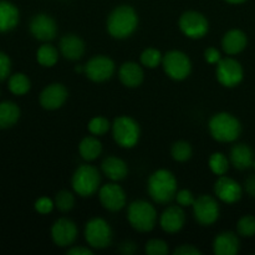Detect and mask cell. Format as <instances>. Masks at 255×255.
I'll use <instances>...</instances> for the list:
<instances>
[{"label": "cell", "instance_id": "cell-1", "mask_svg": "<svg viewBox=\"0 0 255 255\" xmlns=\"http://www.w3.org/2000/svg\"><path fill=\"white\" fill-rule=\"evenodd\" d=\"M138 26V15L129 5H120L110 12L106 21L109 34L114 39L124 40L133 35Z\"/></svg>", "mask_w": 255, "mask_h": 255}, {"label": "cell", "instance_id": "cell-2", "mask_svg": "<svg viewBox=\"0 0 255 255\" xmlns=\"http://www.w3.org/2000/svg\"><path fill=\"white\" fill-rule=\"evenodd\" d=\"M147 192L158 204H168L176 198L178 182L176 176L168 169H157L147 181Z\"/></svg>", "mask_w": 255, "mask_h": 255}, {"label": "cell", "instance_id": "cell-3", "mask_svg": "<svg viewBox=\"0 0 255 255\" xmlns=\"http://www.w3.org/2000/svg\"><path fill=\"white\" fill-rule=\"evenodd\" d=\"M211 136L222 143H229L239 138L242 133L241 121L228 112H219L212 116L208 122Z\"/></svg>", "mask_w": 255, "mask_h": 255}, {"label": "cell", "instance_id": "cell-4", "mask_svg": "<svg viewBox=\"0 0 255 255\" xmlns=\"http://www.w3.org/2000/svg\"><path fill=\"white\" fill-rule=\"evenodd\" d=\"M127 221L134 231L139 233H148L156 227L157 211L149 202L138 199L128 206Z\"/></svg>", "mask_w": 255, "mask_h": 255}, {"label": "cell", "instance_id": "cell-5", "mask_svg": "<svg viewBox=\"0 0 255 255\" xmlns=\"http://www.w3.org/2000/svg\"><path fill=\"white\" fill-rule=\"evenodd\" d=\"M101 177L96 167L91 164H81L75 169L71 178L72 189L82 198L92 197L99 192Z\"/></svg>", "mask_w": 255, "mask_h": 255}, {"label": "cell", "instance_id": "cell-6", "mask_svg": "<svg viewBox=\"0 0 255 255\" xmlns=\"http://www.w3.org/2000/svg\"><path fill=\"white\" fill-rule=\"evenodd\" d=\"M115 142L122 148H133L139 141L141 128L138 122L129 116H119L111 126Z\"/></svg>", "mask_w": 255, "mask_h": 255}, {"label": "cell", "instance_id": "cell-7", "mask_svg": "<svg viewBox=\"0 0 255 255\" xmlns=\"http://www.w3.org/2000/svg\"><path fill=\"white\" fill-rule=\"evenodd\" d=\"M162 67L164 74L174 81H183L191 75L192 61L187 54L179 50H171L163 55Z\"/></svg>", "mask_w": 255, "mask_h": 255}, {"label": "cell", "instance_id": "cell-8", "mask_svg": "<svg viewBox=\"0 0 255 255\" xmlns=\"http://www.w3.org/2000/svg\"><path fill=\"white\" fill-rule=\"evenodd\" d=\"M85 239L90 248L105 249L111 246L114 232L111 226L102 218H92L85 226Z\"/></svg>", "mask_w": 255, "mask_h": 255}, {"label": "cell", "instance_id": "cell-9", "mask_svg": "<svg viewBox=\"0 0 255 255\" xmlns=\"http://www.w3.org/2000/svg\"><path fill=\"white\" fill-rule=\"evenodd\" d=\"M179 30L189 39H202L209 31V22L202 12L189 10L183 12L178 21Z\"/></svg>", "mask_w": 255, "mask_h": 255}, {"label": "cell", "instance_id": "cell-10", "mask_svg": "<svg viewBox=\"0 0 255 255\" xmlns=\"http://www.w3.org/2000/svg\"><path fill=\"white\" fill-rule=\"evenodd\" d=\"M192 208L194 219L203 227H209L216 223L221 214V208L217 199L208 194H202L196 198Z\"/></svg>", "mask_w": 255, "mask_h": 255}, {"label": "cell", "instance_id": "cell-11", "mask_svg": "<svg viewBox=\"0 0 255 255\" xmlns=\"http://www.w3.org/2000/svg\"><path fill=\"white\" fill-rule=\"evenodd\" d=\"M216 77L219 84L228 89L238 86L244 77V70L241 62L233 57L222 59L217 64Z\"/></svg>", "mask_w": 255, "mask_h": 255}, {"label": "cell", "instance_id": "cell-12", "mask_svg": "<svg viewBox=\"0 0 255 255\" xmlns=\"http://www.w3.org/2000/svg\"><path fill=\"white\" fill-rule=\"evenodd\" d=\"M116 71V65L106 55L92 56L85 65V75L94 82H105L111 79Z\"/></svg>", "mask_w": 255, "mask_h": 255}, {"label": "cell", "instance_id": "cell-13", "mask_svg": "<svg viewBox=\"0 0 255 255\" xmlns=\"http://www.w3.org/2000/svg\"><path fill=\"white\" fill-rule=\"evenodd\" d=\"M77 226L69 218H59L51 227V239L55 246L67 248L72 246L77 238Z\"/></svg>", "mask_w": 255, "mask_h": 255}, {"label": "cell", "instance_id": "cell-14", "mask_svg": "<svg viewBox=\"0 0 255 255\" xmlns=\"http://www.w3.org/2000/svg\"><path fill=\"white\" fill-rule=\"evenodd\" d=\"M69 91L66 86L59 82H54L45 87L39 96L40 106L47 111H55V110L61 109L67 101Z\"/></svg>", "mask_w": 255, "mask_h": 255}, {"label": "cell", "instance_id": "cell-15", "mask_svg": "<svg viewBox=\"0 0 255 255\" xmlns=\"http://www.w3.org/2000/svg\"><path fill=\"white\" fill-rule=\"evenodd\" d=\"M29 30L34 39L42 42H49L56 37L57 24L50 15L36 14L30 21Z\"/></svg>", "mask_w": 255, "mask_h": 255}, {"label": "cell", "instance_id": "cell-16", "mask_svg": "<svg viewBox=\"0 0 255 255\" xmlns=\"http://www.w3.org/2000/svg\"><path fill=\"white\" fill-rule=\"evenodd\" d=\"M102 207L110 212H119L126 206L127 197L124 188L117 183H107L99 189Z\"/></svg>", "mask_w": 255, "mask_h": 255}, {"label": "cell", "instance_id": "cell-17", "mask_svg": "<svg viewBox=\"0 0 255 255\" xmlns=\"http://www.w3.org/2000/svg\"><path fill=\"white\" fill-rule=\"evenodd\" d=\"M214 194L223 203L233 204L241 201L243 196V188L238 182L224 174L219 176L214 183Z\"/></svg>", "mask_w": 255, "mask_h": 255}, {"label": "cell", "instance_id": "cell-18", "mask_svg": "<svg viewBox=\"0 0 255 255\" xmlns=\"http://www.w3.org/2000/svg\"><path fill=\"white\" fill-rule=\"evenodd\" d=\"M186 224V213L183 207L169 206L159 217V226L162 231L168 234H176L183 229Z\"/></svg>", "mask_w": 255, "mask_h": 255}, {"label": "cell", "instance_id": "cell-19", "mask_svg": "<svg viewBox=\"0 0 255 255\" xmlns=\"http://www.w3.org/2000/svg\"><path fill=\"white\" fill-rule=\"evenodd\" d=\"M60 54L70 61H77L81 59L86 51L85 42L79 35L66 34L60 39Z\"/></svg>", "mask_w": 255, "mask_h": 255}, {"label": "cell", "instance_id": "cell-20", "mask_svg": "<svg viewBox=\"0 0 255 255\" xmlns=\"http://www.w3.org/2000/svg\"><path fill=\"white\" fill-rule=\"evenodd\" d=\"M119 79L122 85L128 89H136L141 86L144 79L143 69L137 62L127 61L120 66Z\"/></svg>", "mask_w": 255, "mask_h": 255}, {"label": "cell", "instance_id": "cell-21", "mask_svg": "<svg viewBox=\"0 0 255 255\" xmlns=\"http://www.w3.org/2000/svg\"><path fill=\"white\" fill-rule=\"evenodd\" d=\"M248 45V37L246 32L239 29H232L224 34L222 39V47L227 55H238Z\"/></svg>", "mask_w": 255, "mask_h": 255}, {"label": "cell", "instance_id": "cell-22", "mask_svg": "<svg viewBox=\"0 0 255 255\" xmlns=\"http://www.w3.org/2000/svg\"><path fill=\"white\" fill-rule=\"evenodd\" d=\"M102 173L112 182H120L128 174V166L122 158L116 156H109L101 163Z\"/></svg>", "mask_w": 255, "mask_h": 255}, {"label": "cell", "instance_id": "cell-23", "mask_svg": "<svg viewBox=\"0 0 255 255\" xmlns=\"http://www.w3.org/2000/svg\"><path fill=\"white\" fill-rule=\"evenodd\" d=\"M20 12L16 5L7 0H0V34H5L19 25Z\"/></svg>", "mask_w": 255, "mask_h": 255}, {"label": "cell", "instance_id": "cell-24", "mask_svg": "<svg viewBox=\"0 0 255 255\" xmlns=\"http://www.w3.org/2000/svg\"><path fill=\"white\" fill-rule=\"evenodd\" d=\"M241 248V242L233 232H223L213 241V252L216 255H236Z\"/></svg>", "mask_w": 255, "mask_h": 255}, {"label": "cell", "instance_id": "cell-25", "mask_svg": "<svg viewBox=\"0 0 255 255\" xmlns=\"http://www.w3.org/2000/svg\"><path fill=\"white\" fill-rule=\"evenodd\" d=\"M229 161L236 169L246 171L254 164V153L248 144H234L229 153Z\"/></svg>", "mask_w": 255, "mask_h": 255}, {"label": "cell", "instance_id": "cell-26", "mask_svg": "<svg viewBox=\"0 0 255 255\" xmlns=\"http://www.w3.org/2000/svg\"><path fill=\"white\" fill-rule=\"evenodd\" d=\"M79 153L87 162L95 161L102 153V143L96 136H86L79 143Z\"/></svg>", "mask_w": 255, "mask_h": 255}, {"label": "cell", "instance_id": "cell-27", "mask_svg": "<svg viewBox=\"0 0 255 255\" xmlns=\"http://www.w3.org/2000/svg\"><path fill=\"white\" fill-rule=\"evenodd\" d=\"M20 109L15 102H0V129L11 128L20 119Z\"/></svg>", "mask_w": 255, "mask_h": 255}, {"label": "cell", "instance_id": "cell-28", "mask_svg": "<svg viewBox=\"0 0 255 255\" xmlns=\"http://www.w3.org/2000/svg\"><path fill=\"white\" fill-rule=\"evenodd\" d=\"M7 87H9L10 92L15 96H24L31 89V81L22 72H16L14 75H10Z\"/></svg>", "mask_w": 255, "mask_h": 255}, {"label": "cell", "instance_id": "cell-29", "mask_svg": "<svg viewBox=\"0 0 255 255\" xmlns=\"http://www.w3.org/2000/svg\"><path fill=\"white\" fill-rule=\"evenodd\" d=\"M36 61L42 67H52L59 61V51L50 44H44L37 49Z\"/></svg>", "mask_w": 255, "mask_h": 255}, {"label": "cell", "instance_id": "cell-30", "mask_svg": "<svg viewBox=\"0 0 255 255\" xmlns=\"http://www.w3.org/2000/svg\"><path fill=\"white\" fill-rule=\"evenodd\" d=\"M229 159L222 152H214L208 159V166L216 176H224L229 169Z\"/></svg>", "mask_w": 255, "mask_h": 255}, {"label": "cell", "instance_id": "cell-31", "mask_svg": "<svg viewBox=\"0 0 255 255\" xmlns=\"http://www.w3.org/2000/svg\"><path fill=\"white\" fill-rule=\"evenodd\" d=\"M139 60H141V64L147 69H157L159 65H162L163 55L158 49L148 47V49H144L142 51Z\"/></svg>", "mask_w": 255, "mask_h": 255}, {"label": "cell", "instance_id": "cell-32", "mask_svg": "<svg viewBox=\"0 0 255 255\" xmlns=\"http://www.w3.org/2000/svg\"><path fill=\"white\" fill-rule=\"evenodd\" d=\"M193 149L187 141H177L172 144L171 156L177 162H187L192 158Z\"/></svg>", "mask_w": 255, "mask_h": 255}, {"label": "cell", "instance_id": "cell-33", "mask_svg": "<svg viewBox=\"0 0 255 255\" xmlns=\"http://www.w3.org/2000/svg\"><path fill=\"white\" fill-rule=\"evenodd\" d=\"M54 202L55 207H56L60 212L67 213V212H70L75 207V196L72 192L62 189V191L57 192L56 196H55Z\"/></svg>", "mask_w": 255, "mask_h": 255}, {"label": "cell", "instance_id": "cell-34", "mask_svg": "<svg viewBox=\"0 0 255 255\" xmlns=\"http://www.w3.org/2000/svg\"><path fill=\"white\" fill-rule=\"evenodd\" d=\"M111 122L102 116H96L94 119L90 120L89 125H87V129L94 136H104L111 128Z\"/></svg>", "mask_w": 255, "mask_h": 255}, {"label": "cell", "instance_id": "cell-35", "mask_svg": "<svg viewBox=\"0 0 255 255\" xmlns=\"http://www.w3.org/2000/svg\"><path fill=\"white\" fill-rule=\"evenodd\" d=\"M237 232L239 236L244 237V238H252L255 236V217L244 216L237 223Z\"/></svg>", "mask_w": 255, "mask_h": 255}, {"label": "cell", "instance_id": "cell-36", "mask_svg": "<svg viewBox=\"0 0 255 255\" xmlns=\"http://www.w3.org/2000/svg\"><path fill=\"white\" fill-rule=\"evenodd\" d=\"M168 252V244L162 239H151L144 246V253L147 255H166Z\"/></svg>", "mask_w": 255, "mask_h": 255}, {"label": "cell", "instance_id": "cell-37", "mask_svg": "<svg viewBox=\"0 0 255 255\" xmlns=\"http://www.w3.org/2000/svg\"><path fill=\"white\" fill-rule=\"evenodd\" d=\"M34 208L37 213L45 216V214L51 213L52 209L55 208V202L51 198H49V197H40L35 202Z\"/></svg>", "mask_w": 255, "mask_h": 255}, {"label": "cell", "instance_id": "cell-38", "mask_svg": "<svg viewBox=\"0 0 255 255\" xmlns=\"http://www.w3.org/2000/svg\"><path fill=\"white\" fill-rule=\"evenodd\" d=\"M174 199L177 201V204L183 207V208H186V207H192L193 206L194 201H196L194 194L192 193L189 189H181V191H178Z\"/></svg>", "mask_w": 255, "mask_h": 255}, {"label": "cell", "instance_id": "cell-39", "mask_svg": "<svg viewBox=\"0 0 255 255\" xmlns=\"http://www.w3.org/2000/svg\"><path fill=\"white\" fill-rule=\"evenodd\" d=\"M10 72H11V60L7 54L0 51V82L9 79Z\"/></svg>", "mask_w": 255, "mask_h": 255}, {"label": "cell", "instance_id": "cell-40", "mask_svg": "<svg viewBox=\"0 0 255 255\" xmlns=\"http://www.w3.org/2000/svg\"><path fill=\"white\" fill-rule=\"evenodd\" d=\"M204 60L211 65H217L222 60L221 51L216 47H208L204 50Z\"/></svg>", "mask_w": 255, "mask_h": 255}, {"label": "cell", "instance_id": "cell-41", "mask_svg": "<svg viewBox=\"0 0 255 255\" xmlns=\"http://www.w3.org/2000/svg\"><path fill=\"white\" fill-rule=\"evenodd\" d=\"M174 255H201L202 252L192 244H183L174 249Z\"/></svg>", "mask_w": 255, "mask_h": 255}, {"label": "cell", "instance_id": "cell-42", "mask_svg": "<svg viewBox=\"0 0 255 255\" xmlns=\"http://www.w3.org/2000/svg\"><path fill=\"white\" fill-rule=\"evenodd\" d=\"M67 254L69 255H92L94 254V251L92 248H87V247H74V248H70L67 251Z\"/></svg>", "mask_w": 255, "mask_h": 255}, {"label": "cell", "instance_id": "cell-43", "mask_svg": "<svg viewBox=\"0 0 255 255\" xmlns=\"http://www.w3.org/2000/svg\"><path fill=\"white\" fill-rule=\"evenodd\" d=\"M136 249H137V247L133 242L126 241V242H124V243H121L119 251L121 252L122 254H133L134 252H136Z\"/></svg>", "mask_w": 255, "mask_h": 255}, {"label": "cell", "instance_id": "cell-44", "mask_svg": "<svg viewBox=\"0 0 255 255\" xmlns=\"http://www.w3.org/2000/svg\"><path fill=\"white\" fill-rule=\"evenodd\" d=\"M244 189L251 197H255V176H251L246 179Z\"/></svg>", "mask_w": 255, "mask_h": 255}, {"label": "cell", "instance_id": "cell-45", "mask_svg": "<svg viewBox=\"0 0 255 255\" xmlns=\"http://www.w3.org/2000/svg\"><path fill=\"white\" fill-rule=\"evenodd\" d=\"M227 2H229V4H242V2L247 1V0H226Z\"/></svg>", "mask_w": 255, "mask_h": 255}, {"label": "cell", "instance_id": "cell-46", "mask_svg": "<svg viewBox=\"0 0 255 255\" xmlns=\"http://www.w3.org/2000/svg\"><path fill=\"white\" fill-rule=\"evenodd\" d=\"M253 166H254V169H255V162H254V164H253Z\"/></svg>", "mask_w": 255, "mask_h": 255}]
</instances>
